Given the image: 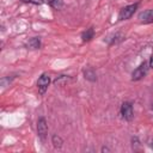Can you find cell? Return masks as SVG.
I'll return each mask as SVG.
<instances>
[{
	"label": "cell",
	"mask_w": 153,
	"mask_h": 153,
	"mask_svg": "<svg viewBox=\"0 0 153 153\" xmlns=\"http://www.w3.org/2000/svg\"><path fill=\"white\" fill-rule=\"evenodd\" d=\"M148 68H149V63L143 61L139 67H136V69L133 71L131 73V80L134 81H137V80H141L142 78L146 76V74L148 73Z\"/></svg>",
	"instance_id": "cell-1"
},
{
	"label": "cell",
	"mask_w": 153,
	"mask_h": 153,
	"mask_svg": "<svg viewBox=\"0 0 153 153\" xmlns=\"http://www.w3.org/2000/svg\"><path fill=\"white\" fill-rule=\"evenodd\" d=\"M139 7V4H131V5H128V6H124L122 10H120V13H118V20H127L129 19L134 12L136 11V8Z\"/></svg>",
	"instance_id": "cell-2"
},
{
	"label": "cell",
	"mask_w": 153,
	"mask_h": 153,
	"mask_svg": "<svg viewBox=\"0 0 153 153\" xmlns=\"http://www.w3.org/2000/svg\"><path fill=\"white\" fill-rule=\"evenodd\" d=\"M121 116L126 121H131L134 117V110H133V104L130 102H124L121 105Z\"/></svg>",
	"instance_id": "cell-3"
},
{
	"label": "cell",
	"mask_w": 153,
	"mask_h": 153,
	"mask_svg": "<svg viewBox=\"0 0 153 153\" xmlns=\"http://www.w3.org/2000/svg\"><path fill=\"white\" fill-rule=\"evenodd\" d=\"M37 134L41 137V140H45L48 134V124L44 117H39L37 121Z\"/></svg>",
	"instance_id": "cell-4"
},
{
	"label": "cell",
	"mask_w": 153,
	"mask_h": 153,
	"mask_svg": "<svg viewBox=\"0 0 153 153\" xmlns=\"http://www.w3.org/2000/svg\"><path fill=\"white\" fill-rule=\"evenodd\" d=\"M49 84H50V78H49V75L45 74V73H43V74L38 78V80H37V87H38V91H39L41 94H43V93L47 91Z\"/></svg>",
	"instance_id": "cell-5"
},
{
	"label": "cell",
	"mask_w": 153,
	"mask_h": 153,
	"mask_svg": "<svg viewBox=\"0 0 153 153\" xmlns=\"http://www.w3.org/2000/svg\"><path fill=\"white\" fill-rule=\"evenodd\" d=\"M139 20L143 24H149V23H153V8H149V10H145L142 12L139 13L137 16Z\"/></svg>",
	"instance_id": "cell-6"
},
{
	"label": "cell",
	"mask_w": 153,
	"mask_h": 153,
	"mask_svg": "<svg viewBox=\"0 0 153 153\" xmlns=\"http://www.w3.org/2000/svg\"><path fill=\"white\" fill-rule=\"evenodd\" d=\"M93 36H94V30H93V27H88V29H86V31H84V32L81 33V38H82L84 42L91 41V39L93 38Z\"/></svg>",
	"instance_id": "cell-7"
},
{
	"label": "cell",
	"mask_w": 153,
	"mask_h": 153,
	"mask_svg": "<svg viewBox=\"0 0 153 153\" xmlns=\"http://www.w3.org/2000/svg\"><path fill=\"white\" fill-rule=\"evenodd\" d=\"M84 76H85V79H87V80H90V81H96L97 80V75H96V72L92 69V68H86V69H84Z\"/></svg>",
	"instance_id": "cell-8"
},
{
	"label": "cell",
	"mask_w": 153,
	"mask_h": 153,
	"mask_svg": "<svg viewBox=\"0 0 153 153\" xmlns=\"http://www.w3.org/2000/svg\"><path fill=\"white\" fill-rule=\"evenodd\" d=\"M27 47L30 49H38L41 47V38L39 37H32L27 42Z\"/></svg>",
	"instance_id": "cell-9"
},
{
	"label": "cell",
	"mask_w": 153,
	"mask_h": 153,
	"mask_svg": "<svg viewBox=\"0 0 153 153\" xmlns=\"http://www.w3.org/2000/svg\"><path fill=\"white\" fill-rule=\"evenodd\" d=\"M51 142H53V145H54L55 148H61L62 147V143H63V140L57 134H54L53 137H51Z\"/></svg>",
	"instance_id": "cell-10"
},
{
	"label": "cell",
	"mask_w": 153,
	"mask_h": 153,
	"mask_svg": "<svg viewBox=\"0 0 153 153\" xmlns=\"http://www.w3.org/2000/svg\"><path fill=\"white\" fill-rule=\"evenodd\" d=\"M44 2H47L54 8H60L62 6V0H44Z\"/></svg>",
	"instance_id": "cell-11"
},
{
	"label": "cell",
	"mask_w": 153,
	"mask_h": 153,
	"mask_svg": "<svg viewBox=\"0 0 153 153\" xmlns=\"http://www.w3.org/2000/svg\"><path fill=\"white\" fill-rule=\"evenodd\" d=\"M24 2H32V4H36V5H41L42 2H44V0H22Z\"/></svg>",
	"instance_id": "cell-12"
},
{
	"label": "cell",
	"mask_w": 153,
	"mask_h": 153,
	"mask_svg": "<svg viewBox=\"0 0 153 153\" xmlns=\"http://www.w3.org/2000/svg\"><path fill=\"white\" fill-rule=\"evenodd\" d=\"M148 63H149V67H151V68H153V55L151 56V59H149V62H148Z\"/></svg>",
	"instance_id": "cell-13"
},
{
	"label": "cell",
	"mask_w": 153,
	"mask_h": 153,
	"mask_svg": "<svg viewBox=\"0 0 153 153\" xmlns=\"http://www.w3.org/2000/svg\"><path fill=\"white\" fill-rule=\"evenodd\" d=\"M151 147H152V148H153V140H152V141H151Z\"/></svg>",
	"instance_id": "cell-14"
}]
</instances>
